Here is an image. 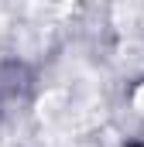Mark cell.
Segmentation results:
<instances>
[{
  "instance_id": "obj_1",
  "label": "cell",
  "mask_w": 144,
  "mask_h": 147,
  "mask_svg": "<svg viewBox=\"0 0 144 147\" xmlns=\"http://www.w3.org/2000/svg\"><path fill=\"white\" fill-rule=\"evenodd\" d=\"M21 14V0H0V45L14 34L17 38V28H14V17Z\"/></svg>"
},
{
  "instance_id": "obj_2",
  "label": "cell",
  "mask_w": 144,
  "mask_h": 147,
  "mask_svg": "<svg viewBox=\"0 0 144 147\" xmlns=\"http://www.w3.org/2000/svg\"><path fill=\"white\" fill-rule=\"evenodd\" d=\"M134 110L144 116V86H137V92H134Z\"/></svg>"
}]
</instances>
